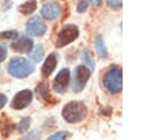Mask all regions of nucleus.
Returning <instances> with one entry per match:
<instances>
[{"instance_id": "1", "label": "nucleus", "mask_w": 151, "mask_h": 140, "mask_svg": "<svg viewBox=\"0 0 151 140\" xmlns=\"http://www.w3.org/2000/svg\"><path fill=\"white\" fill-rule=\"evenodd\" d=\"M63 118L70 124L80 122L87 115V107L81 101H71L66 104L61 112Z\"/></svg>"}, {"instance_id": "2", "label": "nucleus", "mask_w": 151, "mask_h": 140, "mask_svg": "<svg viewBox=\"0 0 151 140\" xmlns=\"http://www.w3.org/2000/svg\"><path fill=\"white\" fill-rule=\"evenodd\" d=\"M7 71L14 78H26L34 72V66L27 59L15 56L8 62Z\"/></svg>"}, {"instance_id": "3", "label": "nucleus", "mask_w": 151, "mask_h": 140, "mask_svg": "<svg viewBox=\"0 0 151 140\" xmlns=\"http://www.w3.org/2000/svg\"><path fill=\"white\" fill-rule=\"evenodd\" d=\"M104 86L112 94L120 93L123 87V76H122V69L118 66L114 65L110 67V69L105 73Z\"/></svg>"}, {"instance_id": "4", "label": "nucleus", "mask_w": 151, "mask_h": 140, "mask_svg": "<svg viewBox=\"0 0 151 140\" xmlns=\"http://www.w3.org/2000/svg\"><path fill=\"white\" fill-rule=\"evenodd\" d=\"M90 75H91V71L86 66H83V65L77 66L73 74V81H72L73 91L77 93L81 92L86 86V82L90 79Z\"/></svg>"}, {"instance_id": "5", "label": "nucleus", "mask_w": 151, "mask_h": 140, "mask_svg": "<svg viewBox=\"0 0 151 140\" xmlns=\"http://www.w3.org/2000/svg\"><path fill=\"white\" fill-rule=\"evenodd\" d=\"M78 34H79V31H78L77 26H74V25H66L58 33L57 40H55V45L58 47H64V46L71 44L72 41H74L78 38Z\"/></svg>"}, {"instance_id": "6", "label": "nucleus", "mask_w": 151, "mask_h": 140, "mask_svg": "<svg viewBox=\"0 0 151 140\" xmlns=\"http://www.w3.org/2000/svg\"><path fill=\"white\" fill-rule=\"evenodd\" d=\"M46 31H47V27H46L45 22L39 16L31 18L26 24V32L29 35L41 36L46 33Z\"/></svg>"}, {"instance_id": "7", "label": "nucleus", "mask_w": 151, "mask_h": 140, "mask_svg": "<svg viewBox=\"0 0 151 140\" xmlns=\"http://www.w3.org/2000/svg\"><path fill=\"white\" fill-rule=\"evenodd\" d=\"M32 98H33V94L29 89H22L15 94V96L12 100L11 106L14 109H22L31 104Z\"/></svg>"}, {"instance_id": "8", "label": "nucleus", "mask_w": 151, "mask_h": 140, "mask_svg": "<svg viewBox=\"0 0 151 140\" xmlns=\"http://www.w3.org/2000/svg\"><path fill=\"white\" fill-rule=\"evenodd\" d=\"M11 47L18 53H29L33 48V40L26 35H19L11 44Z\"/></svg>"}, {"instance_id": "9", "label": "nucleus", "mask_w": 151, "mask_h": 140, "mask_svg": "<svg viewBox=\"0 0 151 140\" xmlns=\"http://www.w3.org/2000/svg\"><path fill=\"white\" fill-rule=\"evenodd\" d=\"M70 82V71L67 68L61 69L53 80V89L58 93H64Z\"/></svg>"}, {"instance_id": "10", "label": "nucleus", "mask_w": 151, "mask_h": 140, "mask_svg": "<svg viewBox=\"0 0 151 140\" xmlns=\"http://www.w3.org/2000/svg\"><path fill=\"white\" fill-rule=\"evenodd\" d=\"M60 11H61L60 5L55 1H53V2H48V4L44 5L40 13L46 20H54L60 15Z\"/></svg>"}, {"instance_id": "11", "label": "nucleus", "mask_w": 151, "mask_h": 140, "mask_svg": "<svg viewBox=\"0 0 151 140\" xmlns=\"http://www.w3.org/2000/svg\"><path fill=\"white\" fill-rule=\"evenodd\" d=\"M57 62H58V55H57V53H51L46 58V61L42 65V68H41L42 76H45V78L50 76L52 74V72L54 71V68L57 67Z\"/></svg>"}, {"instance_id": "12", "label": "nucleus", "mask_w": 151, "mask_h": 140, "mask_svg": "<svg viewBox=\"0 0 151 140\" xmlns=\"http://www.w3.org/2000/svg\"><path fill=\"white\" fill-rule=\"evenodd\" d=\"M35 8H37V0H27L26 2L20 5L19 12L24 15H28V14H32L35 11Z\"/></svg>"}, {"instance_id": "13", "label": "nucleus", "mask_w": 151, "mask_h": 140, "mask_svg": "<svg viewBox=\"0 0 151 140\" xmlns=\"http://www.w3.org/2000/svg\"><path fill=\"white\" fill-rule=\"evenodd\" d=\"M81 60L84 62V66H86L90 71H93L94 69V59H93V55L92 53L88 51V49H84L83 53H81Z\"/></svg>"}, {"instance_id": "14", "label": "nucleus", "mask_w": 151, "mask_h": 140, "mask_svg": "<svg viewBox=\"0 0 151 140\" xmlns=\"http://www.w3.org/2000/svg\"><path fill=\"white\" fill-rule=\"evenodd\" d=\"M94 47H96V51H97V53L99 54L100 58H103V59H106L107 58V49H106L105 44H104V40H103V38L100 35L97 36V39L94 41Z\"/></svg>"}, {"instance_id": "15", "label": "nucleus", "mask_w": 151, "mask_h": 140, "mask_svg": "<svg viewBox=\"0 0 151 140\" xmlns=\"http://www.w3.org/2000/svg\"><path fill=\"white\" fill-rule=\"evenodd\" d=\"M44 56V48L41 45H37L31 52H29V59L33 61V62H40L41 59Z\"/></svg>"}, {"instance_id": "16", "label": "nucleus", "mask_w": 151, "mask_h": 140, "mask_svg": "<svg viewBox=\"0 0 151 140\" xmlns=\"http://www.w3.org/2000/svg\"><path fill=\"white\" fill-rule=\"evenodd\" d=\"M19 36L17 31H6L0 33V40H15Z\"/></svg>"}, {"instance_id": "17", "label": "nucleus", "mask_w": 151, "mask_h": 140, "mask_svg": "<svg viewBox=\"0 0 151 140\" xmlns=\"http://www.w3.org/2000/svg\"><path fill=\"white\" fill-rule=\"evenodd\" d=\"M29 125H31V118H24V119H21V121L18 124L17 129H18L19 133H24V132H26V131L28 129Z\"/></svg>"}, {"instance_id": "18", "label": "nucleus", "mask_w": 151, "mask_h": 140, "mask_svg": "<svg viewBox=\"0 0 151 140\" xmlns=\"http://www.w3.org/2000/svg\"><path fill=\"white\" fill-rule=\"evenodd\" d=\"M37 94H38V96L40 98V99H46V96H47V84H45V82H41L38 87H37Z\"/></svg>"}, {"instance_id": "19", "label": "nucleus", "mask_w": 151, "mask_h": 140, "mask_svg": "<svg viewBox=\"0 0 151 140\" xmlns=\"http://www.w3.org/2000/svg\"><path fill=\"white\" fill-rule=\"evenodd\" d=\"M40 138H41L40 132L37 131V129H34V131H31L27 135L22 136L20 140H40Z\"/></svg>"}, {"instance_id": "20", "label": "nucleus", "mask_w": 151, "mask_h": 140, "mask_svg": "<svg viewBox=\"0 0 151 140\" xmlns=\"http://www.w3.org/2000/svg\"><path fill=\"white\" fill-rule=\"evenodd\" d=\"M67 135L68 134L66 132H57L55 134H53L50 138H47V140H66Z\"/></svg>"}, {"instance_id": "21", "label": "nucleus", "mask_w": 151, "mask_h": 140, "mask_svg": "<svg viewBox=\"0 0 151 140\" xmlns=\"http://www.w3.org/2000/svg\"><path fill=\"white\" fill-rule=\"evenodd\" d=\"M106 4L112 9H119L122 7V0H106Z\"/></svg>"}, {"instance_id": "22", "label": "nucleus", "mask_w": 151, "mask_h": 140, "mask_svg": "<svg viewBox=\"0 0 151 140\" xmlns=\"http://www.w3.org/2000/svg\"><path fill=\"white\" fill-rule=\"evenodd\" d=\"M88 4H90V1H88V0H80V2L78 4L77 11H78L79 13H83L84 11H86V9H87Z\"/></svg>"}, {"instance_id": "23", "label": "nucleus", "mask_w": 151, "mask_h": 140, "mask_svg": "<svg viewBox=\"0 0 151 140\" xmlns=\"http://www.w3.org/2000/svg\"><path fill=\"white\" fill-rule=\"evenodd\" d=\"M6 55H7V51H6V48H5L4 46L0 45V62L4 61V60L6 59Z\"/></svg>"}, {"instance_id": "24", "label": "nucleus", "mask_w": 151, "mask_h": 140, "mask_svg": "<svg viewBox=\"0 0 151 140\" xmlns=\"http://www.w3.org/2000/svg\"><path fill=\"white\" fill-rule=\"evenodd\" d=\"M6 102H7V98H6V95H4V94L0 93V109L6 105Z\"/></svg>"}, {"instance_id": "25", "label": "nucleus", "mask_w": 151, "mask_h": 140, "mask_svg": "<svg viewBox=\"0 0 151 140\" xmlns=\"http://www.w3.org/2000/svg\"><path fill=\"white\" fill-rule=\"evenodd\" d=\"M93 4H94V5H97V6H98V5H99V4H100V0H93Z\"/></svg>"}]
</instances>
